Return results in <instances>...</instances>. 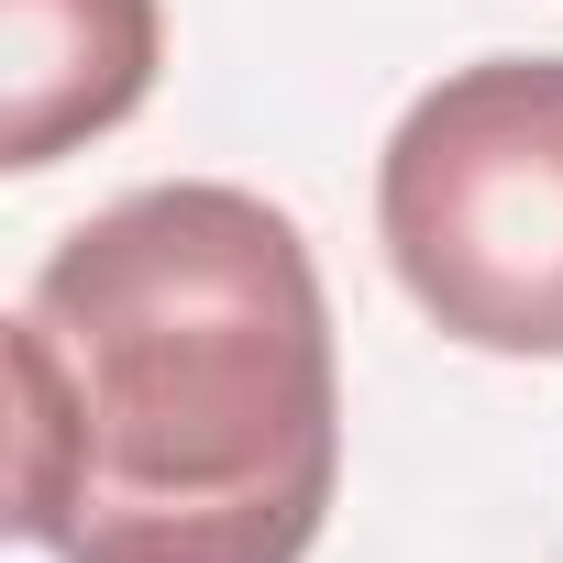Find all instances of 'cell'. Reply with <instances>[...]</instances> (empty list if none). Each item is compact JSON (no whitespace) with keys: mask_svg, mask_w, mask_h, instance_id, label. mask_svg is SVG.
<instances>
[{"mask_svg":"<svg viewBox=\"0 0 563 563\" xmlns=\"http://www.w3.org/2000/svg\"><path fill=\"white\" fill-rule=\"evenodd\" d=\"M343 486V365L299 221L166 177L12 310V530L56 563H299Z\"/></svg>","mask_w":563,"mask_h":563,"instance_id":"1","label":"cell"},{"mask_svg":"<svg viewBox=\"0 0 563 563\" xmlns=\"http://www.w3.org/2000/svg\"><path fill=\"white\" fill-rule=\"evenodd\" d=\"M398 288L475 354H563V56H475L376 155Z\"/></svg>","mask_w":563,"mask_h":563,"instance_id":"2","label":"cell"},{"mask_svg":"<svg viewBox=\"0 0 563 563\" xmlns=\"http://www.w3.org/2000/svg\"><path fill=\"white\" fill-rule=\"evenodd\" d=\"M166 67V0H0V166H56L133 122Z\"/></svg>","mask_w":563,"mask_h":563,"instance_id":"3","label":"cell"}]
</instances>
